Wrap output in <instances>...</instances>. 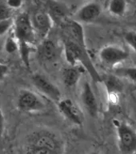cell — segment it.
<instances>
[{
  "label": "cell",
  "instance_id": "6da1fadb",
  "mask_svg": "<svg viewBox=\"0 0 136 154\" xmlns=\"http://www.w3.org/2000/svg\"><path fill=\"white\" fill-rule=\"evenodd\" d=\"M64 54L66 60L70 65H81L88 72L94 81L96 83L102 82V76L94 66L87 48H82L72 41L65 39Z\"/></svg>",
  "mask_w": 136,
  "mask_h": 154
},
{
  "label": "cell",
  "instance_id": "7a4b0ae2",
  "mask_svg": "<svg viewBox=\"0 0 136 154\" xmlns=\"http://www.w3.org/2000/svg\"><path fill=\"white\" fill-rule=\"evenodd\" d=\"M118 146L122 154H133L136 152V131L127 123L115 120Z\"/></svg>",
  "mask_w": 136,
  "mask_h": 154
},
{
  "label": "cell",
  "instance_id": "3957f363",
  "mask_svg": "<svg viewBox=\"0 0 136 154\" xmlns=\"http://www.w3.org/2000/svg\"><path fill=\"white\" fill-rule=\"evenodd\" d=\"M18 108L25 112H38L45 110V101L38 94L28 89H22L17 97Z\"/></svg>",
  "mask_w": 136,
  "mask_h": 154
},
{
  "label": "cell",
  "instance_id": "277c9868",
  "mask_svg": "<svg viewBox=\"0 0 136 154\" xmlns=\"http://www.w3.org/2000/svg\"><path fill=\"white\" fill-rule=\"evenodd\" d=\"M14 37L18 43H28L33 44L35 42V32L34 30L31 17L28 14H19L14 20Z\"/></svg>",
  "mask_w": 136,
  "mask_h": 154
},
{
  "label": "cell",
  "instance_id": "5b68a950",
  "mask_svg": "<svg viewBox=\"0 0 136 154\" xmlns=\"http://www.w3.org/2000/svg\"><path fill=\"white\" fill-rule=\"evenodd\" d=\"M98 58L106 67L114 68L125 62L129 58V53L119 46L107 45L99 51Z\"/></svg>",
  "mask_w": 136,
  "mask_h": 154
},
{
  "label": "cell",
  "instance_id": "8992f818",
  "mask_svg": "<svg viewBox=\"0 0 136 154\" xmlns=\"http://www.w3.org/2000/svg\"><path fill=\"white\" fill-rule=\"evenodd\" d=\"M31 79L35 88L47 98L56 103L62 99V94L59 88L43 75L35 73L32 75Z\"/></svg>",
  "mask_w": 136,
  "mask_h": 154
},
{
  "label": "cell",
  "instance_id": "52a82bcc",
  "mask_svg": "<svg viewBox=\"0 0 136 154\" xmlns=\"http://www.w3.org/2000/svg\"><path fill=\"white\" fill-rule=\"evenodd\" d=\"M60 26H62L65 39L72 41L82 48H86L85 32L81 23L75 19H67Z\"/></svg>",
  "mask_w": 136,
  "mask_h": 154
},
{
  "label": "cell",
  "instance_id": "ba28073f",
  "mask_svg": "<svg viewBox=\"0 0 136 154\" xmlns=\"http://www.w3.org/2000/svg\"><path fill=\"white\" fill-rule=\"evenodd\" d=\"M63 149L62 144L48 140L26 142V154H63Z\"/></svg>",
  "mask_w": 136,
  "mask_h": 154
},
{
  "label": "cell",
  "instance_id": "9c48e42d",
  "mask_svg": "<svg viewBox=\"0 0 136 154\" xmlns=\"http://www.w3.org/2000/svg\"><path fill=\"white\" fill-rule=\"evenodd\" d=\"M58 108L63 116L76 125H82L83 123V114L78 104L69 98L61 99L58 102Z\"/></svg>",
  "mask_w": 136,
  "mask_h": 154
},
{
  "label": "cell",
  "instance_id": "30bf717a",
  "mask_svg": "<svg viewBox=\"0 0 136 154\" xmlns=\"http://www.w3.org/2000/svg\"><path fill=\"white\" fill-rule=\"evenodd\" d=\"M46 11L47 12L54 23L59 25L69 19L71 13L69 7L66 3L59 0H48Z\"/></svg>",
  "mask_w": 136,
  "mask_h": 154
},
{
  "label": "cell",
  "instance_id": "8fae6325",
  "mask_svg": "<svg viewBox=\"0 0 136 154\" xmlns=\"http://www.w3.org/2000/svg\"><path fill=\"white\" fill-rule=\"evenodd\" d=\"M35 34L45 38L52 29L54 23L47 11H38L31 18Z\"/></svg>",
  "mask_w": 136,
  "mask_h": 154
},
{
  "label": "cell",
  "instance_id": "7c38bea8",
  "mask_svg": "<svg viewBox=\"0 0 136 154\" xmlns=\"http://www.w3.org/2000/svg\"><path fill=\"white\" fill-rule=\"evenodd\" d=\"M81 102L86 112L92 117H96L98 113V100L95 94L88 82H85L81 92Z\"/></svg>",
  "mask_w": 136,
  "mask_h": 154
},
{
  "label": "cell",
  "instance_id": "4fadbf2b",
  "mask_svg": "<svg viewBox=\"0 0 136 154\" xmlns=\"http://www.w3.org/2000/svg\"><path fill=\"white\" fill-rule=\"evenodd\" d=\"M102 8L98 2H90L84 4L76 12L75 17L79 23H91L100 16Z\"/></svg>",
  "mask_w": 136,
  "mask_h": 154
},
{
  "label": "cell",
  "instance_id": "5bb4252c",
  "mask_svg": "<svg viewBox=\"0 0 136 154\" xmlns=\"http://www.w3.org/2000/svg\"><path fill=\"white\" fill-rule=\"evenodd\" d=\"M61 50L54 40L44 38L38 48V56L43 62L53 63L59 57Z\"/></svg>",
  "mask_w": 136,
  "mask_h": 154
},
{
  "label": "cell",
  "instance_id": "9a60e30c",
  "mask_svg": "<svg viewBox=\"0 0 136 154\" xmlns=\"http://www.w3.org/2000/svg\"><path fill=\"white\" fill-rule=\"evenodd\" d=\"M102 82L105 85L108 100L111 103H117L119 100V95L122 90V84L119 77L110 75L104 78L102 77Z\"/></svg>",
  "mask_w": 136,
  "mask_h": 154
},
{
  "label": "cell",
  "instance_id": "2e32d148",
  "mask_svg": "<svg viewBox=\"0 0 136 154\" xmlns=\"http://www.w3.org/2000/svg\"><path fill=\"white\" fill-rule=\"evenodd\" d=\"M85 71V68L81 65H70L65 67L62 71V83L67 88L76 86Z\"/></svg>",
  "mask_w": 136,
  "mask_h": 154
},
{
  "label": "cell",
  "instance_id": "e0dca14e",
  "mask_svg": "<svg viewBox=\"0 0 136 154\" xmlns=\"http://www.w3.org/2000/svg\"><path fill=\"white\" fill-rule=\"evenodd\" d=\"M127 8V0H109L108 11L112 15L122 17L126 14Z\"/></svg>",
  "mask_w": 136,
  "mask_h": 154
},
{
  "label": "cell",
  "instance_id": "ac0fdd59",
  "mask_svg": "<svg viewBox=\"0 0 136 154\" xmlns=\"http://www.w3.org/2000/svg\"><path fill=\"white\" fill-rule=\"evenodd\" d=\"M33 45L28 43H19V51L24 64L27 68H30V55L33 51Z\"/></svg>",
  "mask_w": 136,
  "mask_h": 154
},
{
  "label": "cell",
  "instance_id": "d6986e66",
  "mask_svg": "<svg viewBox=\"0 0 136 154\" xmlns=\"http://www.w3.org/2000/svg\"><path fill=\"white\" fill-rule=\"evenodd\" d=\"M115 74L118 77H123L136 83V67H122L116 68Z\"/></svg>",
  "mask_w": 136,
  "mask_h": 154
},
{
  "label": "cell",
  "instance_id": "ffe728a7",
  "mask_svg": "<svg viewBox=\"0 0 136 154\" xmlns=\"http://www.w3.org/2000/svg\"><path fill=\"white\" fill-rule=\"evenodd\" d=\"M5 49L7 52L11 54L16 51H19V43L15 38V37L13 36H9L6 40L5 43Z\"/></svg>",
  "mask_w": 136,
  "mask_h": 154
},
{
  "label": "cell",
  "instance_id": "44dd1931",
  "mask_svg": "<svg viewBox=\"0 0 136 154\" xmlns=\"http://www.w3.org/2000/svg\"><path fill=\"white\" fill-rule=\"evenodd\" d=\"M124 40L136 55V31H128L124 34Z\"/></svg>",
  "mask_w": 136,
  "mask_h": 154
},
{
  "label": "cell",
  "instance_id": "7402d4cb",
  "mask_svg": "<svg viewBox=\"0 0 136 154\" xmlns=\"http://www.w3.org/2000/svg\"><path fill=\"white\" fill-rule=\"evenodd\" d=\"M14 24V19L12 18L0 20V36L6 34Z\"/></svg>",
  "mask_w": 136,
  "mask_h": 154
},
{
  "label": "cell",
  "instance_id": "603a6c76",
  "mask_svg": "<svg viewBox=\"0 0 136 154\" xmlns=\"http://www.w3.org/2000/svg\"><path fill=\"white\" fill-rule=\"evenodd\" d=\"M11 18V9L5 2H0V20Z\"/></svg>",
  "mask_w": 136,
  "mask_h": 154
},
{
  "label": "cell",
  "instance_id": "cb8c5ba5",
  "mask_svg": "<svg viewBox=\"0 0 136 154\" xmlns=\"http://www.w3.org/2000/svg\"><path fill=\"white\" fill-rule=\"evenodd\" d=\"M4 2L10 9H19L23 4V0H5Z\"/></svg>",
  "mask_w": 136,
  "mask_h": 154
},
{
  "label": "cell",
  "instance_id": "d4e9b609",
  "mask_svg": "<svg viewBox=\"0 0 136 154\" xmlns=\"http://www.w3.org/2000/svg\"><path fill=\"white\" fill-rule=\"evenodd\" d=\"M4 126H5V120L4 116L2 113V110L1 106H0V140H2L3 132H4Z\"/></svg>",
  "mask_w": 136,
  "mask_h": 154
},
{
  "label": "cell",
  "instance_id": "484cf974",
  "mask_svg": "<svg viewBox=\"0 0 136 154\" xmlns=\"http://www.w3.org/2000/svg\"><path fill=\"white\" fill-rule=\"evenodd\" d=\"M8 73V67L4 63H0V80L4 79Z\"/></svg>",
  "mask_w": 136,
  "mask_h": 154
},
{
  "label": "cell",
  "instance_id": "4316f807",
  "mask_svg": "<svg viewBox=\"0 0 136 154\" xmlns=\"http://www.w3.org/2000/svg\"><path fill=\"white\" fill-rule=\"evenodd\" d=\"M89 154H99L98 152H90Z\"/></svg>",
  "mask_w": 136,
  "mask_h": 154
}]
</instances>
